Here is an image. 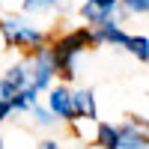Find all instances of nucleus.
Listing matches in <instances>:
<instances>
[{
    "label": "nucleus",
    "instance_id": "obj_8",
    "mask_svg": "<svg viewBox=\"0 0 149 149\" xmlns=\"http://www.w3.org/2000/svg\"><path fill=\"white\" fill-rule=\"evenodd\" d=\"M125 48H128V51H131L134 57H140V60H149V42L143 39V36H131Z\"/></svg>",
    "mask_w": 149,
    "mask_h": 149
},
{
    "label": "nucleus",
    "instance_id": "obj_5",
    "mask_svg": "<svg viewBox=\"0 0 149 149\" xmlns=\"http://www.w3.org/2000/svg\"><path fill=\"white\" fill-rule=\"evenodd\" d=\"M51 107L60 116H74V102H72V95L66 90H54L51 93Z\"/></svg>",
    "mask_w": 149,
    "mask_h": 149
},
{
    "label": "nucleus",
    "instance_id": "obj_6",
    "mask_svg": "<svg viewBox=\"0 0 149 149\" xmlns=\"http://www.w3.org/2000/svg\"><path fill=\"white\" fill-rule=\"evenodd\" d=\"M74 102V116H95V102H93V93H74L72 95Z\"/></svg>",
    "mask_w": 149,
    "mask_h": 149
},
{
    "label": "nucleus",
    "instance_id": "obj_3",
    "mask_svg": "<svg viewBox=\"0 0 149 149\" xmlns=\"http://www.w3.org/2000/svg\"><path fill=\"white\" fill-rule=\"evenodd\" d=\"M54 54H48V51H39V57H36V74H33V84H36V90L39 86L48 84V78H51V69H54Z\"/></svg>",
    "mask_w": 149,
    "mask_h": 149
},
{
    "label": "nucleus",
    "instance_id": "obj_13",
    "mask_svg": "<svg viewBox=\"0 0 149 149\" xmlns=\"http://www.w3.org/2000/svg\"><path fill=\"white\" fill-rule=\"evenodd\" d=\"M42 149H54V143H51V140H48V143H45V146H42Z\"/></svg>",
    "mask_w": 149,
    "mask_h": 149
},
{
    "label": "nucleus",
    "instance_id": "obj_12",
    "mask_svg": "<svg viewBox=\"0 0 149 149\" xmlns=\"http://www.w3.org/2000/svg\"><path fill=\"white\" fill-rule=\"evenodd\" d=\"M48 3H51V0H27L30 9H36V6H48Z\"/></svg>",
    "mask_w": 149,
    "mask_h": 149
},
{
    "label": "nucleus",
    "instance_id": "obj_2",
    "mask_svg": "<svg viewBox=\"0 0 149 149\" xmlns=\"http://www.w3.org/2000/svg\"><path fill=\"white\" fill-rule=\"evenodd\" d=\"M3 33L9 42H18V45H39L42 42V33L24 27L21 21H3Z\"/></svg>",
    "mask_w": 149,
    "mask_h": 149
},
{
    "label": "nucleus",
    "instance_id": "obj_9",
    "mask_svg": "<svg viewBox=\"0 0 149 149\" xmlns=\"http://www.w3.org/2000/svg\"><path fill=\"white\" fill-rule=\"evenodd\" d=\"M131 12H149V0H122Z\"/></svg>",
    "mask_w": 149,
    "mask_h": 149
},
{
    "label": "nucleus",
    "instance_id": "obj_4",
    "mask_svg": "<svg viewBox=\"0 0 149 149\" xmlns=\"http://www.w3.org/2000/svg\"><path fill=\"white\" fill-rule=\"evenodd\" d=\"M146 146H149V140L134 125H125L119 131V149H146Z\"/></svg>",
    "mask_w": 149,
    "mask_h": 149
},
{
    "label": "nucleus",
    "instance_id": "obj_11",
    "mask_svg": "<svg viewBox=\"0 0 149 149\" xmlns=\"http://www.w3.org/2000/svg\"><path fill=\"white\" fill-rule=\"evenodd\" d=\"M12 110V102H0V122H3V116Z\"/></svg>",
    "mask_w": 149,
    "mask_h": 149
},
{
    "label": "nucleus",
    "instance_id": "obj_10",
    "mask_svg": "<svg viewBox=\"0 0 149 149\" xmlns=\"http://www.w3.org/2000/svg\"><path fill=\"white\" fill-rule=\"evenodd\" d=\"M90 3H95V6L102 9V12H110V9H113V6L119 3V0H90Z\"/></svg>",
    "mask_w": 149,
    "mask_h": 149
},
{
    "label": "nucleus",
    "instance_id": "obj_1",
    "mask_svg": "<svg viewBox=\"0 0 149 149\" xmlns=\"http://www.w3.org/2000/svg\"><path fill=\"white\" fill-rule=\"evenodd\" d=\"M93 42V33L90 30H74V33H69L66 39H60L57 42V51H54V63H57V69H63V74L69 78V66H72V57L81 51L84 45H90Z\"/></svg>",
    "mask_w": 149,
    "mask_h": 149
},
{
    "label": "nucleus",
    "instance_id": "obj_7",
    "mask_svg": "<svg viewBox=\"0 0 149 149\" xmlns=\"http://www.w3.org/2000/svg\"><path fill=\"white\" fill-rule=\"evenodd\" d=\"M98 143L104 149H119V131L113 125H98Z\"/></svg>",
    "mask_w": 149,
    "mask_h": 149
}]
</instances>
